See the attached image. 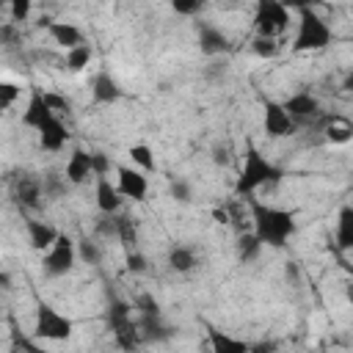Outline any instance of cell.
I'll return each mask as SVG.
<instances>
[{
    "label": "cell",
    "instance_id": "obj_1",
    "mask_svg": "<svg viewBox=\"0 0 353 353\" xmlns=\"http://www.w3.org/2000/svg\"><path fill=\"white\" fill-rule=\"evenodd\" d=\"M248 210H251V223H254L251 234L262 245L281 248V245H287V240L298 229L295 215L290 210H279V207H270V204H262V201H254V199L248 201Z\"/></svg>",
    "mask_w": 353,
    "mask_h": 353
},
{
    "label": "cell",
    "instance_id": "obj_2",
    "mask_svg": "<svg viewBox=\"0 0 353 353\" xmlns=\"http://www.w3.org/2000/svg\"><path fill=\"white\" fill-rule=\"evenodd\" d=\"M279 179H281V168L273 165L256 146H248L245 157H243V168L234 179V193L237 196H251L254 190H259L265 185H276Z\"/></svg>",
    "mask_w": 353,
    "mask_h": 353
},
{
    "label": "cell",
    "instance_id": "obj_3",
    "mask_svg": "<svg viewBox=\"0 0 353 353\" xmlns=\"http://www.w3.org/2000/svg\"><path fill=\"white\" fill-rule=\"evenodd\" d=\"M298 30H295V39H292V52H317V50H325L334 39V30L331 25L309 6H298Z\"/></svg>",
    "mask_w": 353,
    "mask_h": 353
},
{
    "label": "cell",
    "instance_id": "obj_4",
    "mask_svg": "<svg viewBox=\"0 0 353 353\" xmlns=\"http://www.w3.org/2000/svg\"><path fill=\"white\" fill-rule=\"evenodd\" d=\"M72 317L61 314L55 306L50 303H39L36 306V320H33V334L39 339H50V342H63L72 336Z\"/></svg>",
    "mask_w": 353,
    "mask_h": 353
},
{
    "label": "cell",
    "instance_id": "obj_5",
    "mask_svg": "<svg viewBox=\"0 0 353 353\" xmlns=\"http://www.w3.org/2000/svg\"><path fill=\"white\" fill-rule=\"evenodd\" d=\"M254 25H256V36H262V39H276V36L284 33L287 25H290V8H287L284 3H276V0H262V3L256 6Z\"/></svg>",
    "mask_w": 353,
    "mask_h": 353
},
{
    "label": "cell",
    "instance_id": "obj_6",
    "mask_svg": "<svg viewBox=\"0 0 353 353\" xmlns=\"http://www.w3.org/2000/svg\"><path fill=\"white\" fill-rule=\"evenodd\" d=\"M74 259H77V251H74V243L72 237L66 234H58V240L52 243V248L44 254V273L50 279H58V276H66L72 268H74Z\"/></svg>",
    "mask_w": 353,
    "mask_h": 353
},
{
    "label": "cell",
    "instance_id": "obj_7",
    "mask_svg": "<svg viewBox=\"0 0 353 353\" xmlns=\"http://www.w3.org/2000/svg\"><path fill=\"white\" fill-rule=\"evenodd\" d=\"M281 108H284V110H287V116L295 121V127H298L301 121H314V119H320V116H323L317 97H314V94H309V91H295L292 97H287V99L281 102Z\"/></svg>",
    "mask_w": 353,
    "mask_h": 353
},
{
    "label": "cell",
    "instance_id": "obj_8",
    "mask_svg": "<svg viewBox=\"0 0 353 353\" xmlns=\"http://www.w3.org/2000/svg\"><path fill=\"white\" fill-rule=\"evenodd\" d=\"M116 190H119L121 199L143 201L146 193H149V182H146V176H143L138 168L119 165V168H116Z\"/></svg>",
    "mask_w": 353,
    "mask_h": 353
},
{
    "label": "cell",
    "instance_id": "obj_9",
    "mask_svg": "<svg viewBox=\"0 0 353 353\" xmlns=\"http://www.w3.org/2000/svg\"><path fill=\"white\" fill-rule=\"evenodd\" d=\"M262 124H265V132L270 138H287L295 132V121L287 116V110L281 108V102H273V99H265L262 105Z\"/></svg>",
    "mask_w": 353,
    "mask_h": 353
},
{
    "label": "cell",
    "instance_id": "obj_10",
    "mask_svg": "<svg viewBox=\"0 0 353 353\" xmlns=\"http://www.w3.org/2000/svg\"><path fill=\"white\" fill-rule=\"evenodd\" d=\"M52 119H55V113L47 108V102H44L41 91H33V94H30V99H28V108H25V113H22V124L39 132V130H41L44 124H50Z\"/></svg>",
    "mask_w": 353,
    "mask_h": 353
},
{
    "label": "cell",
    "instance_id": "obj_11",
    "mask_svg": "<svg viewBox=\"0 0 353 353\" xmlns=\"http://www.w3.org/2000/svg\"><path fill=\"white\" fill-rule=\"evenodd\" d=\"M196 30H199V50L204 55H221V52L229 50V39L221 28H215L210 22H199Z\"/></svg>",
    "mask_w": 353,
    "mask_h": 353
},
{
    "label": "cell",
    "instance_id": "obj_12",
    "mask_svg": "<svg viewBox=\"0 0 353 353\" xmlns=\"http://www.w3.org/2000/svg\"><path fill=\"white\" fill-rule=\"evenodd\" d=\"M94 174H91V152H85V149H74L72 154H69V160H66V171H63V179L66 182H72V185H83L85 179H91Z\"/></svg>",
    "mask_w": 353,
    "mask_h": 353
},
{
    "label": "cell",
    "instance_id": "obj_13",
    "mask_svg": "<svg viewBox=\"0 0 353 353\" xmlns=\"http://www.w3.org/2000/svg\"><path fill=\"white\" fill-rule=\"evenodd\" d=\"M41 193H44V188H41V179H39V176H33V174L17 176V182H14V199H17L19 204H25V207H39V204H41Z\"/></svg>",
    "mask_w": 353,
    "mask_h": 353
},
{
    "label": "cell",
    "instance_id": "obj_14",
    "mask_svg": "<svg viewBox=\"0 0 353 353\" xmlns=\"http://www.w3.org/2000/svg\"><path fill=\"white\" fill-rule=\"evenodd\" d=\"M66 141H69V130L58 116L39 130V143H41L44 152H61L66 146Z\"/></svg>",
    "mask_w": 353,
    "mask_h": 353
},
{
    "label": "cell",
    "instance_id": "obj_15",
    "mask_svg": "<svg viewBox=\"0 0 353 353\" xmlns=\"http://www.w3.org/2000/svg\"><path fill=\"white\" fill-rule=\"evenodd\" d=\"M25 229H28V240H30V245H33L36 251H50L52 243H55L58 234H61V232H58L52 223H47V221H28Z\"/></svg>",
    "mask_w": 353,
    "mask_h": 353
},
{
    "label": "cell",
    "instance_id": "obj_16",
    "mask_svg": "<svg viewBox=\"0 0 353 353\" xmlns=\"http://www.w3.org/2000/svg\"><path fill=\"white\" fill-rule=\"evenodd\" d=\"M47 33H50V36H52V41H55V44H61L63 50H72V47L83 44V30H80L77 25H72V22L52 19V22L47 25Z\"/></svg>",
    "mask_w": 353,
    "mask_h": 353
},
{
    "label": "cell",
    "instance_id": "obj_17",
    "mask_svg": "<svg viewBox=\"0 0 353 353\" xmlns=\"http://www.w3.org/2000/svg\"><path fill=\"white\" fill-rule=\"evenodd\" d=\"M97 207L102 215H116L121 210V196H119L116 185H110L108 176L97 179Z\"/></svg>",
    "mask_w": 353,
    "mask_h": 353
},
{
    "label": "cell",
    "instance_id": "obj_18",
    "mask_svg": "<svg viewBox=\"0 0 353 353\" xmlns=\"http://www.w3.org/2000/svg\"><path fill=\"white\" fill-rule=\"evenodd\" d=\"M210 353H248V342L226 331L210 328Z\"/></svg>",
    "mask_w": 353,
    "mask_h": 353
},
{
    "label": "cell",
    "instance_id": "obj_19",
    "mask_svg": "<svg viewBox=\"0 0 353 353\" xmlns=\"http://www.w3.org/2000/svg\"><path fill=\"white\" fill-rule=\"evenodd\" d=\"M91 94H94V102L110 105V102H116V99L121 97V88H119V83L110 77V72H99V74L94 77Z\"/></svg>",
    "mask_w": 353,
    "mask_h": 353
},
{
    "label": "cell",
    "instance_id": "obj_20",
    "mask_svg": "<svg viewBox=\"0 0 353 353\" xmlns=\"http://www.w3.org/2000/svg\"><path fill=\"white\" fill-rule=\"evenodd\" d=\"M336 243L342 251H350L353 248V207L345 204L339 210V221H336Z\"/></svg>",
    "mask_w": 353,
    "mask_h": 353
},
{
    "label": "cell",
    "instance_id": "obj_21",
    "mask_svg": "<svg viewBox=\"0 0 353 353\" xmlns=\"http://www.w3.org/2000/svg\"><path fill=\"white\" fill-rule=\"evenodd\" d=\"M168 265H171V270H176V273H190V270L196 268V254H193V248H188V245H174V248L168 251Z\"/></svg>",
    "mask_w": 353,
    "mask_h": 353
},
{
    "label": "cell",
    "instance_id": "obj_22",
    "mask_svg": "<svg viewBox=\"0 0 353 353\" xmlns=\"http://www.w3.org/2000/svg\"><path fill=\"white\" fill-rule=\"evenodd\" d=\"M91 58H94V50H91V44L83 41V44L66 50V69L69 72H83L91 63Z\"/></svg>",
    "mask_w": 353,
    "mask_h": 353
},
{
    "label": "cell",
    "instance_id": "obj_23",
    "mask_svg": "<svg viewBox=\"0 0 353 353\" xmlns=\"http://www.w3.org/2000/svg\"><path fill=\"white\" fill-rule=\"evenodd\" d=\"M113 229H116V237H119L124 245H132V248H135V243H138V229H135V223H132L130 215L116 212V215H113Z\"/></svg>",
    "mask_w": 353,
    "mask_h": 353
},
{
    "label": "cell",
    "instance_id": "obj_24",
    "mask_svg": "<svg viewBox=\"0 0 353 353\" xmlns=\"http://www.w3.org/2000/svg\"><path fill=\"white\" fill-rule=\"evenodd\" d=\"M127 154L132 157V163L138 165V171H141V174H143V171H154V168H157L154 152H152V149H149L146 143H132Z\"/></svg>",
    "mask_w": 353,
    "mask_h": 353
},
{
    "label": "cell",
    "instance_id": "obj_25",
    "mask_svg": "<svg viewBox=\"0 0 353 353\" xmlns=\"http://www.w3.org/2000/svg\"><path fill=\"white\" fill-rule=\"evenodd\" d=\"M325 138L331 143H347L353 138V127L347 119H331L328 127H325Z\"/></svg>",
    "mask_w": 353,
    "mask_h": 353
},
{
    "label": "cell",
    "instance_id": "obj_26",
    "mask_svg": "<svg viewBox=\"0 0 353 353\" xmlns=\"http://www.w3.org/2000/svg\"><path fill=\"white\" fill-rule=\"evenodd\" d=\"M251 50H254V55H259V58H273V55L279 52V41H276V39H262V36H256V39L251 41Z\"/></svg>",
    "mask_w": 353,
    "mask_h": 353
},
{
    "label": "cell",
    "instance_id": "obj_27",
    "mask_svg": "<svg viewBox=\"0 0 353 353\" xmlns=\"http://www.w3.org/2000/svg\"><path fill=\"white\" fill-rule=\"evenodd\" d=\"M19 85L17 83H8V80H0V110L11 108L17 99H19Z\"/></svg>",
    "mask_w": 353,
    "mask_h": 353
},
{
    "label": "cell",
    "instance_id": "obj_28",
    "mask_svg": "<svg viewBox=\"0 0 353 353\" xmlns=\"http://www.w3.org/2000/svg\"><path fill=\"white\" fill-rule=\"evenodd\" d=\"M77 251V256L83 259V262H88V265H97L99 262V248H97V243H91V240H80V245L74 248Z\"/></svg>",
    "mask_w": 353,
    "mask_h": 353
},
{
    "label": "cell",
    "instance_id": "obj_29",
    "mask_svg": "<svg viewBox=\"0 0 353 353\" xmlns=\"http://www.w3.org/2000/svg\"><path fill=\"white\" fill-rule=\"evenodd\" d=\"M259 248H262V243L254 234H243L240 237V259H254L259 254Z\"/></svg>",
    "mask_w": 353,
    "mask_h": 353
},
{
    "label": "cell",
    "instance_id": "obj_30",
    "mask_svg": "<svg viewBox=\"0 0 353 353\" xmlns=\"http://www.w3.org/2000/svg\"><path fill=\"white\" fill-rule=\"evenodd\" d=\"M108 171H110V160H108V154H102V152H91V174H94L97 179H102V176H108Z\"/></svg>",
    "mask_w": 353,
    "mask_h": 353
},
{
    "label": "cell",
    "instance_id": "obj_31",
    "mask_svg": "<svg viewBox=\"0 0 353 353\" xmlns=\"http://www.w3.org/2000/svg\"><path fill=\"white\" fill-rule=\"evenodd\" d=\"M171 8H174L176 14H182V17H193V14H199V11L204 8V3H201V0H174Z\"/></svg>",
    "mask_w": 353,
    "mask_h": 353
},
{
    "label": "cell",
    "instance_id": "obj_32",
    "mask_svg": "<svg viewBox=\"0 0 353 353\" xmlns=\"http://www.w3.org/2000/svg\"><path fill=\"white\" fill-rule=\"evenodd\" d=\"M30 0H14L11 6H8V11H11V19L14 22H25L28 17H30Z\"/></svg>",
    "mask_w": 353,
    "mask_h": 353
},
{
    "label": "cell",
    "instance_id": "obj_33",
    "mask_svg": "<svg viewBox=\"0 0 353 353\" xmlns=\"http://www.w3.org/2000/svg\"><path fill=\"white\" fill-rule=\"evenodd\" d=\"M41 97H44V102H47V108H50L52 113L69 110V99H66V97H61V94H50V91H44Z\"/></svg>",
    "mask_w": 353,
    "mask_h": 353
},
{
    "label": "cell",
    "instance_id": "obj_34",
    "mask_svg": "<svg viewBox=\"0 0 353 353\" xmlns=\"http://www.w3.org/2000/svg\"><path fill=\"white\" fill-rule=\"evenodd\" d=\"M127 270L130 273H143L146 270V256L138 254V251H130L127 254Z\"/></svg>",
    "mask_w": 353,
    "mask_h": 353
},
{
    "label": "cell",
    "instance_id": "obj_35",
    "mask_svg": "<svg viewBox=\"0 0 353 353\" xmlns=\"http://www.w3.org/2000/svg\"><path fill=\"white\" fill-rule=\"evenodd\" d=\"M171 196H174L176 201H190V185H188L185 179L171 182Z\"/></svg>",
    "mask_w": 353,
    "mask_h": 353
},
{
    "label": "cell",
    "instance_id": "obj_36",
    "mask_svg": "<svg viewBox=\"0 0 353 353\" xmlns=\"http://www.w3.org/2000/svg\"><path fill=\"white\" fill-rule=\"evenodd\" d=\"M279 345L273 339H265V342H256V345H248V353H276Z\"/></svg>",
    "mask_w": 353,
    "mask_h": 353
},
{
    "label": "cell",
    "instance_id": "obj_37",
    "mask_svg": "<svg viewBox=\"0 0 353 353\" xmlns=\"http://www.w3.org/2000/svg\"><path fill=\"white\" fill-rule=\"evenodd\" d=\"M17 39V28L14 25H3L0 28V41H14Z\"/></svg>",
    "mask_w": 353,
    "mask_h": 353
},
{
    "label": "cell",
    "instance_id": "obj_38",
    "mask_svg": "<svg viewBox=\"0 0 353 353\" xmlns=\"http://www.w3.org/2000/svg\"><path fill=\"white\" fill-rule=\"evenodd\" d=\"M212 218H215L218 223H229V210H226V207H215V210H212Z\"/></svg>",
    "mask_w": 353,
    "mask_h": 353
},
{
    "label": "cell",
    "instance_id": "obj_39",
    "mask_svg": "<svg viewBox=\"0 0 353 353\" xmlns=\"http://www.w3.org/2000/svg\"><path fill=\"white\" fill-rule=\"evenodd\" d=\"M19 345H22V350H25V353H50V350L39 347V345H33V342H28V339H22Z\"/></svg>",
    "mask_w": 353,
    "mask_h": 353
},
{
    "label": "cell",
    "instance_id": "obj_40",
    "mask_svg": "<svg viewBox=\"0 0 353 353\" xmlns=\"http://www.w3.org/2000/svg\"><path fill=\"white\" fill-rule=\"evenodd\" d=\"M0 287H3V290H11V279H8V273H0Z\"/></svg>",
    "mask_w": 353,
    "mask_h": 353
}]
</instances>
